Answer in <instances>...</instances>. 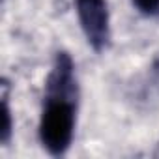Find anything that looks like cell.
<instances>
[{
  "mask_svg": "<svg viewBox=\"0 0 159 159\" xmlns=\"http://www.w3.org/2000/svg\"><path fill=\"white\" fill-rule=\"evenodd\" d=\"M77 111L75 66L67 52H58L45 83V103L39 118V140L51 155H64L73 140Z\"/></svg>",
  "mask_w": 159,
  "mask_h": 159,
  "instance_id": "obj_1",
  "label": "cell"
},
{
  "mask_svg": "<svg viewBox=\"0 0 159 159\" xmlns=\"http://www.w3.org/2000/svg\"><path fill=\"white\" fill-rule=\"evenodd\" d=\"M81 28L88 45L96 52H103L111 41V21L107 0H75Z\"/></svg>",
  "mask_w": 159,
  "mask_h": 159,
  "instance_id": "obj_2",
  "label": "cell"
},
{
  "mask_svg": "<svg viewBox=\"0 0 159 159\" xmlns=\"http://www.w3.org/2000/svg\"><path fill=\"white\" fill-rule=\"evenodd\" d=\"M2 118H4V124H2V144H8L10 139H11V131H13V124H11V111L8 107V98L4 96L2 98Z\"/></svg>",
  "mask_w": 159,
  "mask_h": 159,
  "instance_id": "obj_3",
  "label": "cell"
},
{
  "mask_svg": "<svg viewBox=\"0 0 159 159\" xmlns=\"http://www.w3.org/2000/svg\"><path fill=\"white\" fill-rule=\"evenodd\" d=\"M131 2L144 15H150V17L159 15V0H131Z\"/></svg>",
  "mask_w": 159,
  "mask_h": 159,
  "instance_id": "obj_4",
  "label": "cell"
},
{
  "mask_svg": "<svg viewBox=\"0 0 159 159\" xmlns=\"http://www.w3.org/2000/svg\"><path fill=\"white\" fill-rule=\"evenodd\" d=\"M152 71H153V75L159 79V56L153 60V66H152Z\"/></svg>",
  "mask_w": 159,
  "mask_h": 159,
  "instance_id": "obj_5",
  "label": "cell"
}]
</instances>
